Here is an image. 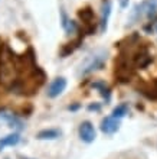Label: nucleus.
<instances>
[{
    "label": "nucleus",
    "instance_id": "obj_1",
    "mask_svg": "<svg viewBox=\"0 0 157 159\" xmlns=\"http://www.w3.org/2000/svg\"><path fill=\"white\" fill-rule=\"evenodd\" d=\"M20 78L17 57L6 43L0 45V84L13 90Z\"/></svg>",
    "mask_w": 157,
    "mask_h": 159
},
{
    "label": "nucleus",
    "instance_id": "obj_2",
    "mask_svg": "<svg viewBox=\"0 0 157 159\" xmlns=\"http://www.w3.org/2000/svg\"><path fill=\"white\" fill-rule=\"evenodd\" d=\"M105 54H94L89 55L82 64H81V68H79V75H88L91 74L92 71H97V70H101L105 64Z\"/></svg>",
    "mask_w": 157,
    "mask_h": 159
},
{
    "label": "nucleus",
    "instance_id": "obj_3",
    "mask_svg": "<svg viewBox=\"0 0 157 159\" xmlns=\"http://www.w3.org/2000/svg\"><path fill=\"white\" fill-rule=\"evenodd\" d=\"M79 19L84 22V26H85V30H87L88 35H91L95 29V15L92 12L91 7H85L81 9L78 12Z\"/></svg>",
    "mask_w": 157,
    "mask_h": 159
},
{
    "label": "nucleus",
    "instance_id": "obj_4",
    "mask_svg": "<svg viewBox=\"0 0 157 159\" xmlns=\"http://www.w3.org/2000/svg\"><path fill=\"white\" fill-rule=\"evenodd\" d=\"M95 136L97 133H95V129L91 121H82L79 126V138L85 143H91L95 140Z\"/></svg>",
    "mask_w": 157,
    "mask_h": 159
},
{
    "label": "nucleus",
    "instance_id": "obj_5",
    "mask_svg": "<svg viewBox=\"0 0 157 159\" xmlns=\"http://www.w3.org/2000/svg\"><path fill=\"white\" fill-rule=\"evenodd\" d=\"M65 88H66V80L63 78V77H59V78L54 80L52 84L49 85V88H48V96H49L50 98H55V97H58L59 94H62V93L65 91Z\"/></svg>",
    "mask_w": 157,
    "mask_h": 159
},
{
    "label": "nucleus",
    "instance_id": "obj_6",
    "mask_svg": "<svg viewBox=\"0 0 157 159\" xmlns=\"http://www.w3.org/2000/svg\"><path fill=\"white\" fill-rule=\"evenodd\" d=\"M120 129V121L116 117H105L101 121V130L105 134H112Z\"/></svg>",
    "mask_w": 157,
    "mask_h": 159
},
{
    "label": "nucleus",
    "instance_id": "obj_7",
    "mask_svg": "<svg viewBox=\"0 0 157 159\" xmlns=\"http://www.w3.org/2000/svg\"><path fill=\"white\" fill-rule=\"evenodd\" d=\"M101 10H102V16H101V22H99V30H101V34H104L107 30L108 17L111 15V2L110 0H104Z\"/></svg>",
    "mask_w": 157,
    "mask_h": 159
},
{
    "label": "nucleus",
    "instance_id": "obj_8",
    "mask_svg": "<svg viewBox=\"0 0 157 159\" xmlns=\"http://www.w3.org/2000/svg\"><path fill=\"white\" fill-rule=\"evenodd\" d=\"M19 140H20V138H19L17 133H12V134H7V136L2 138L0 139V152L3 151L6 146H15V145H17Z\"/></svg>",
    "mask_w": 157,
    "mask_h": 159
},
{
    "label": "nucleus",
    "instance_id": "obj_9",
    "mask_svg": "<svg viewBox=\"0 0 157 159\" xmlns=\"http://www.w3.org/2000/svg\"><path fill=\"white\" fill-rule=\"evenodd\" d=\"M61 136V132L56 129H45V130H41L39 133H37L36 138L41 139V140H52V139H58Z\"/></svg>",
    "mask_w": 157,
    "mask_h": 159
},
{
    "label": "nucleus",
    "instance_id": "obj_10",
    "mask_svg": "<svg viewBox=\"0 0 157 159\" xmlns=\"http://www.w3.org/2000/svg\"><path fill=\"white\" fill-rule=\"evenodd\" d=\"M143 9H144V13L147 16L153 17L157 10V0H146V2H143Z\"/></svg>",
    "mask_w": 157,
    "mask_h": 159
},
{
    "label": "nucleus",
    "instance_id": "obj_11",
    "mask_svg": "<svg viewBox=\"0 0 157 159\" xmlns=\"http://www.w3.org/2000/svg\"><path fill=\"white\" fill-rule=\"evenodd\" d=\"M128 111V107L125 104H120V106H117L116 109L112 110V117H116V119H121V117H124L125 114H127Z\"/></svg>",
    "mask_w": 157,
    "mask_h": 159
},
{
    "label": "nucleus",
    "instance_id": "obj_12",
    "mask_svg": "<svg viewBox=\"0 0 157 159\" xmlns=\"http://www.w3.org/2000/svg\"><path fill=\"white\" fill-rule=\"evenodd\" d=\"M61 16H62V26H63V29H65L66 26H68V23H69V20H68V17H66L63 10H61Z\"/></svg>",
    "mask_w": 157,
    "mask_h": 159
},
{
    "label": "nucleus",
    "instance_id": "obj_13",
    "mask_svg": "<svg viewBox=\"0 0 157 159\" xmlns=\"http://www.w3.org/2000/svg\"><path fill=\"white\" fill-rule=\"evenodd\" d=\"M120 6L123 9H125L128 6V0H120Z\"/></svg>",
    "mask_w": 157,
    "mask_h": 159
},
{
    "label": "nucleus",
    "instance_id": "obj_14",
    "mask_svg": "<svg viewBox=\"0 0 157 159\" xmlns=\"http://www.w3.org/2000/svg\"><path fill=\"white\" fill-rule=\"evenodd\" d=\"M88 110H99V106L98 104H91V106H88Z\"/></svg>",
    "mask_w": 157,
    "mask_h": 159
},
{
    "label": "nucleus",
    "instance_id": "obj_15",
    "mask_svg": "<svg viewBox=\"0 0 157 159\" xmlns=\"http://www.w3.org/2000/svg\"><path fill=\"white\" fill-rule=\"evenodd\" d=\"M76 109H78V106H76V104H75V106H72V107H71V106H69V110H76Z\"/></svg>",
    "mask_w": 157,
    "mask_h": 159
}]
</instances>
